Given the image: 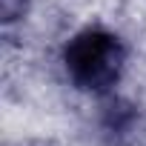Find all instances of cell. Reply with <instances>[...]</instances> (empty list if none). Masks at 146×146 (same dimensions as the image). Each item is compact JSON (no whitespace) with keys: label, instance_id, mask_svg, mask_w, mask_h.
<instances>
[{"label":"cell","instance_id":"obj_1","mask_svg":"<svg viewBox=\"0 0 146 146\" xmlns=\"http://www.w3.org/2000/svg\"><path fill=\"white\" fill-rule=\"evenodd\" d=\"M126 60L129 49L123 37L103 26H86L75 32L60 52L69 83L86 95H109L123 78Z\"/></svg>","mask_w":146,"mask_h":146},{"label":"cell","instance_id":"obj_2","mask_svg":"<svg viewBox=\"0 0 146 146\" xmlns=\"http://www.w3.org/2000/svg\"><path fill=\"white\" fill-rule=\"evenodd\" d=\"M32 0H0V15H3V23L12 26L17 20H26Z\"/></svg>","mask_w":146,"mask_h":146}]
</instances>
